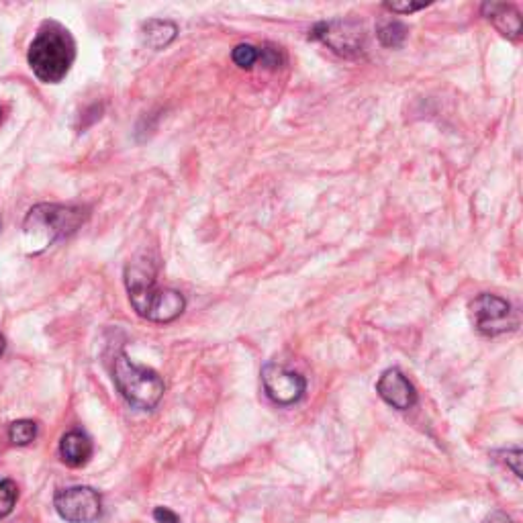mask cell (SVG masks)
<instances>
[{"instance_id": "1", "label": "cell", "mask_w": 523, "mask_h": 523, "mask_svg": "<svg viewBox=\"0 0 523 523\" xmlns=\"http://www.w3.org/2000/svg\"><path fill=\"white\" fill-rule=\"evenodd\" d=\"M129 301L139 317L156 323H170L184 313L186 301L178 291L160 289L152 262H131L125 268Z\"/></svg>"}, {"instance_id": "2", "label": "cell", "mask_w": 523, "mask_h": 523, "mask_svg": "<svg viewBox=\"0 0 523 523\" xmlns=\"http://www.w3.org/2000/svg\"><path fill=\"white\" fill-rule=\"evenodd\" d=\"M27 60L41 82L58 84L76 60V41L58 21H45L29 45Z\"/></svg>"}, {"instance_id": "3", "label": "cell", "mask_w": 523, "mask_h": 523, "mask_svg": "<svg viewBox=\"0 0 523 523\" xmlns=\"http://www.w3.org/2000/svg\"><path fill=\"white\" fill-rule=\"evenodd\" d=\"M113 380L121 397L144 411L154 409L166 391L164 380L156 370L131 362L125 354H119L113 362Z\"/></svg>"}, {"instance_id": "4", "label": "cell", "mask_w": 523, "mask_h": 523, "mask_svg": "<svg viewBox=\"0 0 523 523\" xmlns=\"http://www.w3.org/2000/svg\"><path fill=\"white\" fill-rule=\"evenodd\" d=\"M86 217L88 213L80 207L37 205L25 219V231L43 237L45 244H54L56 240H64V237L76 233Z\"/></svg>"}, {"instance_id": "5", "label": "cell", "mask_w": 523, "mask_h": 523, "mask_svg": "<svg viewBox=\"0 0 523 523\" xmlns=\"http://www.w3.org/2000/svg\"><path fill=\"white\" fill-rule=\"evenodd\" d=\"M54 505L68 523H97L103 515V499L90 487L62 489L56 493Z\"/></svg>"}, {"instance_id": "6", "label": "cell", "mask_w": 523, "mask_h": 523, "mask_svg": "<svg viewBox=\"0 0 523 523\" xmlns=\"http://www.w3.org/2000/svg\"><path fill=\"white\" fill-rule=\"evenodd\" d=\"M470 311L474 325H477L483 336L495 338L517 327V319L513 315L511 305L497 295H479L470 303Z\"/></svg>"}, {"instance_id": "7", "label": "cell", "mask_w": 523, "mask_h": 523, "mask_svg": "<svg viewBox=\"0 0 523 523\" xmlns=\"http://www.w3.org/2000/svg\"><path fill=\"white\" fill-rule=\"evenodd\" d=\"M262 385L268 399L284 407L299 403L307 391L305 376L276 362H268L262 368Z\"/></svg>"}, {"instance_id": "8", "label": "cell", "mask_w": 523, "mask_h": 523, "mask_svg": "<svg viewBox=\"0 0 523 523\" xmlns=\"http://www.w3.org/2000/svg\"><path fill=\"white\" fill-rule=\"evenodd\" d=\"M311 37L323 41L336 54L346 56V58H354V56L362 54L364 45H366L364 27L354 23V21H327V23H319L311 31Z\"/></svg>"}, {"instance_id": "9", "label": "cell", "mask_w": 523, "mask_h": 523, "mask_svg": "<svg viewBox=\"0 0 523 523\" xmlns=\"http://www.w3.org/2000/svg\"><path fill=\"white\" fill-rule=\"evenodd\" d=\"M376 393L385 403L399 411H407L417 405V391L411 385V380L399 368H389L380 374L376 383Z\"/></svg>"}, {"instance_id": "10", "label": "cell", "mask_w": 523, "mask_h": 523, "mask_svg": "<svg viewBox=\"0 0 523 523\" xmlns=\"http://www.w3.org/2000/svg\"><path fill=\"white\" fill-rule=\"evenodd\" d=\"M483 15L495 25V29L509 37L517 39L523 31V21L521 13L513 5H503V3H485L483 5Z\"/></svg>"}, {"instance_id": "11", "label": "cell", "mask_w": 523, "mask_h": 523, "mask_svg": "<svg viewBox=\"0 0 523 523\" xmlns=\"http://www.w3.org/2000/svg\"><path fill=\"white\" fill-rule=\"evenodd\" d=\"M92 450H94L92 440L80 430L68 432L60 442V456H62L64 464H68L72 468L86 466L88 460L92 458Z\"/></svg>"}, {"instance_id": "12", "label": "cell", "mask_w": 523, "mask_h": 523, "mask_svg": "<svg viewBox=\"0 0 523 523\" xmlns=\"http://www.w3.org/2000/svg\"><path fill=\"white\" fill-rule=\"evenodd\" d=\"M176 33H178V27L174 23L154 19L144 25L141 37H144V43L148 47H152V50H164L166 45H170L176 39Z\"/></svg>"}, {"instance_id": "13", "label": "cell", "mask_w": 523, "mask_h": 523, "mask_svg": "<svg viewBox=\"0 0 523 523\" xmlns=\"http://www.w3.org/2000/svg\"><path fill=\"white\" fill-rule=\"evenodd\" d=\"M39 427L31 419H19L9 425V440L15 446H29L35 442Z\"/></svg>"}, {"instance_id": "14", "label": "cell", "mask_w": 523, "mask_h": 523, "mask_svg": "<svg viewBox=\"0 0 523 523\" xmlns=\"http://www.w3.org/2000/svg\"><path fill=\"white\" fill-rule=\"evenodd\" d=\"M405 37H407V27L399 21H389L378 29V39H380V43L387 45V47L403 45Z\"/></svg>"}, {"instance_id": "15", "label": "cell", "mask_w": 523, "mask_h": 523, "mask_svg": "<svg viewBox=\"0 0 523 523\" xmlns=\"http://www.w3.org/2000/svg\"><path fill=\"white\" fill-rule=\"evenodd\" d=\"M17 499H19V489L15 481L11 479L0 481V519H5L7 515L13 513Z\"/></svg>"}, {"instance_id": "16", "label": "cell", "mask_w": 523, "mask_h": 523, "mask_svg": "<svg viewBox=\"0 0 523 523\" xmlns=\"http://www.w3.org/2000/svg\"><path fill=\"white\" fill-rule=\"evenodd\" d=\"M258 56H260L258 47H254V45H250V43H240V45H237L235 50H233V54H231L233 62H235L237 66H240V68H244V70H250V68L258 62Z\"/></svg>"}, {"instance_id": "17", "label": "cell", "mask_w": 523, "mask_h": 523, "mask_svg": "<svg viewBox=\"0 0 523 523\" xmlns=\"http://www.w3.org/2000/svg\"><path fill=\"white\" fill-rule=\"evenodd\" d=\"M258 52H260L258 62H262V66H266V68H278V66L282 64L280 52L274 50V47H262V50L258 47Z\"/></svg>"}, {"instance_id": "18", "label": "cell", "mask_w": 523, "mask_h": 523, "mask_svg": "<svg viewBox=\"0 0 523 523\" xmlns=\"http://www.w3.org/2000/svg\"><path fill=\"white\" fill-rule=\"evenodd\" d=\"M497 456H503L501 460L515 472V477H523V474H521V450H507V452H499Z\"/></svg>"}, {"instance_id": "19", "label": "cell", "mask_w": 523, "mask_h": 523, "mask_svg": "<svg viewBox=\"0 0 523 523\" xmlns=\"http://www.w3.org/2000/svg\"><path fill=\"white\" fill-rule=\"evenodd\" d=\"M425 7L430 5H417V3H385V9L391 11V13H399V15H409V13H415V11H421Z\"/></svg>"}, {"instance_id": "20", "label": "cell", "mask_w": 523, "mask_h": 523, "mask_svg": "<svg viewBox=\"0 0 523 523\" xmlns=\"http://www.w3.org/2000/svg\"><path fill=\"white\" fill-rule=\"evenodd\" d=\"M154 519L158 523H180V517L172 509H168V507H156L154 509Z\"/></svg>"}, {"instance_id": "21", "label": "cell", "mask_w": 523, "mask_h": 523, "mask_svg": "<svg viewBox=\"0 0 523 523\" xmlns=\"http://www.w3.org/2000/svg\"><path fill=\"white\" fill-rule=\"evenodd\" d=\"M485 523H513V521H511V517H509L507 513H503V511H495V513H491V515L487 517Z\"/></svg>"}, {"instance_id": "22", "label": "cell", "mask_w": 523, "mask_h": 523, "mask_svg": "<svg viewBox=\"0 0 523 523\" xmlns=\"http://www.w3.org/2000/svg\"><path fill=\"white\" fill-rule=\"evenodd\" d=\"M5 348H7V342H5V336H3V334H0V356H3V352H5Z\"/></svg>"}, {"instance_id": "23", "label": "cell", "mask_w": 523, "mask_h": 523, "mask_svg": "<svg viewBox=\"0 0 523 523\" xmlns=\"http://www.w3.org/2000/svg\"><path fill=\"white\" fill-rule=\"evenodd\" d=\"M0 121H3V107H0Z\"/></svg>"}]
</instances>
